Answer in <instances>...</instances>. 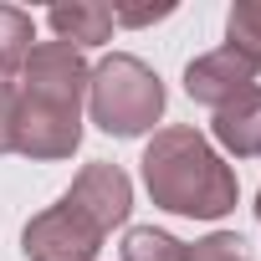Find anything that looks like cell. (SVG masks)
<instances>
[{
    "instance_id": "cell-1",
    "label": "cell",
    "mask_w": 261,
    "mask_h": 261,
    "mask_svg": "<svg viewBox=\"0 0 261 261\" xmlns=\"http://www.w3.org/2000/svg\"><path fill=\"white\" fill-rule=\"evenodd\" d=\"M144 190L159 210L185 215V220H220L236 210L241 185L236 169L215 154V144L200 128H154V139L144 144Z\"/></svg>"
},
{
    "instance_id": "cell-2",
    "label": "cell",
    "mask_w": 261,
    "mask_h": 261,
    "mask_svg": "<svg viewBox=\"0 0 261 261\" xmlns=\"http://www.w3.org/2000/svg\"><path fill=\"white\" fill-rule=\"evenodd\" d=\"M87 118L102 128L108 139H139L164 118V82L159 72L134 57V51H113L92 67L87 77Z\"/></svg>"
},
{
    "instance_id": "cell-3",
    "label": "cell",
    "mask_w": 261,
    "mask_h": 261,
    "mask_svg": "<svg viewBox=\"0 0 261 261\" xmlns=\"http://www.w3.org/2000/svg\"><path fill=\"white\" fill-rule=\"evenodd\" d=\"M102 241H108V230L97 220H87L67 195L57 205H46L41 215H31L21 230L26 261H92L102 251Z\"/></svg>"
},
{
    "instance_id": "cell-4",
    "label": "cell",
    "mask_w": 261,
    "mask_h": 261,
    "mask_svg": "<svg viewBox=\"0 0 261 261\" xmlns=\"http://www.w3.org/2000/svg\"><path fill=\"white\" fill-rule=\"evenodd\" d=\"M82 144V108H57V102H36L16 92V134H11V154L21 159H72Z\"/></svg>"
},
{
    "instance_id": "cell-5",
    "label": "cell",
    "mask_w": 261,
    "mask_h": 261,
    "mask_svg": "<svg viewBox=\"0 0 261 261\" xmlns=\"http://www.w3.org/2000/svg\"><path fill=\"white\" fill-rule=\"evenodd\" d=\"M87 57L62 46V41H36L26 67H21V97H36V102H57V108H82L87 102Z\"/></svg>"
},
{
    "instance_id": "cell-6",
    "label": "cell",
    "mask_w": 261,
    "mask_h": 261,
    "mask_svg": "<svg viewBox=\"0 0 261 261\" xmlns=\"http://www.w3.org/2000/svg\"><path fill=\"white\" fill-rule=\"evenodd\" d=\"M256 77H261V62H251L236 46H215V51H205V57H195L185 67V92L200 108H225L230 97L256 87Z\"/></svg>"
},
{
    "instance_id": "cell-7",
    "label": "cell",
    "mask_w": 261,
    "mask_h": 261,
    "mask_svg": "<svg viewBox=\"0 0 261 261\" xmlns=\"http://www.w3.org/2000/svg\"><path fill=\"white\" fill-rule=\"evenodd\" d=\"M67 200H72L87 220H97L102 230H113V225L128 220V210H134V179H128L118 164H108V159H92V164H82L77 179L67 185Z\"/></svg>"
},
{
    "instance_id": "cell-8",
    "label": "cell",
    "mask_w": 261,
    "mask_h": 261,
    "mask_svg": "<svg viewBox=\"0 0 261 261\" xmlns=\"http://www.w3.org/2000/svg\"><path fill=\"white\" fill-rule=\"evenodd\" d=\"M210 134L225 154L236 159H261V87H246L241 97H230L225 108H215Z\"/></svg>"
},
{
    "instance_id": "cell-9",
    "label": "cell",
    "mask_w": 261,
    "mask_h": 261,
    "mask_svg": "<svg viewBox=\"0 0 261 261\" xmlns=\"http://www.w3.org/2000/svg\"><path fill=\"white\" fill-rule=\"evenodd\" d=\"M46 26H51L57 41L72 46V51H87V46L113 41V11L102 6V0H72V6H51V11H46Z\"/></svg>"
},
{
    "instance_id": "cell-10",
    "label": "cell",
    "mask_w": 261,
    "mask_h": 261,
    "mask_svg": "<svg viewBox=\"0 0 261 261\" xmlns=\"http://www.w3.org/2000/svg\"><path fill=\"white\" fill-rule=\"evenodd\" d=\"M31 46H36V21H31V11H21V6H0V82L21 77Z\"/></svg>"
},
{
    "instance_id": "cell-11",
    "label": "cell",
    "mask_w": 261,
    "mask_h": 261,
    "mask_svg": "<svg viewBox=\"0 0 261 261\" xmlns=\"http://www.w3.org/2000/svg\"><path fill=\"white\" fill-rule=\"evenodd\" d=\"M123 261H185V241L159 225H134L123 236Z\"/></svg>"
},
{
    "instance_id": "cell-12",
    "label": "cell",
    "mask_w": 261,
    "mask_h": 261,
    "mask_svg": "<svg viewBox=\"0 0 261 261\" xmlns=\"http://www.w3.org/2000/svg\"><path fill=\"white\" fill-rule=\"evenodd\" d=\"M225 46L261 62V0H236L225 11Z\"/></svg>"
},
{
    "instance_id": "cell-13",
    "label": "cell",
    "mask_w": 261,
    "mask_h": 261,
    "mask_svg": "<svg viewBox=\"0 0 261 261\" xmlns=\"http://www.w3.org/2000/svg\"><path fill=\"white\" fill-rule=\"evenodd\" d=\"M185 261H251V246L236 230H210L205 241L185 246Z\"/></svg>"
},
{
    "instance_id": "cell-14",
    "label": "cell",
    "mask_w": 261,
    "mask_h": 261,
    "mask_svg": "<svg viewBox=\"0 0 261 261\" xmlns=\"http://www.w3.org/2000/svg\"><path fill=\"white\" fill-rule=\"evenodd\" d=\"M113 26H154V21H169L174 16V0H159V6H123V0H113Z\"/></svg>"
},
{
    "instance_id": "cell-15",
    "label": "cell",
    "mask_w": 261,
    "mask_h": 261,
    "mask_svg": "<svg viewBox=\"0 0 261 261\" xmlns=\"http://www.w3.org/2000/svg\"><path fill=\"white\" fill-rule=\"evenodd\" d=\"M16 134V82H0V154H11Z\"/></svg>"
},
{
    "instance_id": "cell-16",
    "label": "cell",
    "mask_w": 261,
    "mask_h": 261,
    "mask_svg": "<svg viewBox=\"0 0 261 261\" xmlns=\"http://www.w3.org/2000/svg\"><path fill=\"white\" fill-rule=\"evenodd\" d=\"M251 210H256V220H261V190H256V205H251Z\"/></svg>"
}]
</instances>
